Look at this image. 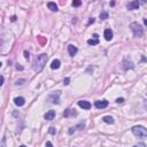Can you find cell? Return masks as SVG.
Returning a JSON list of instances; mask_svg holds the SVG:
<instances>
[{
    "mask_svg": "<svg viewBox=\"0 0 147 147\" xmlns=\"http://www.w3.org/2000/svg\"><path fill=\"white\" fill-rule=\"evenodd\" d=\"M47 59H48V56L45 53L40 54V55H37L36 58H35V60H33V63H32L33 70L37 71V73L41 71L43 68L45 67V64H46V62H47Z\"/></svg>",
    "mask_w": 147,
    "mask_h": 147,
    "instance_id": "obj_1",
    "label": "cell"
},
{
    "mask_svg": "<svg viewBox=\"0 0 147 147\" xmlns=\"http://www.w3.org/2000/svg\"><path fill=\"white\" fill-rule=\"evenodd\" d=\"M132 133L139 138H147V129L141 125H136L132 128Z\"/></svg>",
    "mask_w": 147,
    "mask_h": 147,
    "instance_id": "obj_2",
    "label": "cell"
},
{
    "mask_svg": "<svg viewBox=\"0 0 147 147\" xmlns=\"http://www.w3.org/2000/svg\"><path fill=\"white\" fill-rule=\"evenodd\" d=\"M130 29L132 30L134 37H141L144 35V29H142V27H141L140 24H138V23H136V22L131 23V24H130Z\"/></svg>",
    "mask_w": 147,
    "mask_h": 147,
    "instance_id": "obj_3",
    "label": "cell"
},
{
    "mask_svg": "<svg viewBox=\"0 0 147 147\" xmlns=\"http://www.w3.org/2000/svg\"><path fill=\"white\" fill-rule=\"evenodd\" d=\"M139 1L138 0H133V1H131V2H129L128 5H126V8L129 9V10H134V9H138V7H139Z\"/></svg>",
    "mask_w": 147,
    "mask_h": 147,
    "instance_id": "obj_4",
    "label": "cell"
},
{
    "mask_svg": "<svg viewBox=\"0 0 147 147\" xmlns=\"http://www.w3.org/2000/svg\"><path fill=\"white\" fill-rule=\"evenodd\" d=\"M94 106H96L98 109H103L108 106V101L107 100H98L94 102Z\"/></svg>",
    "mask_w": 147,
    "mask_h": 147,
    "instance_id": "obj_5",
    "label": "cell"
},
{
    "mask_svg": "<svg viewBox=\"0 0 147 147\" xmlns=\"http://www.w3.org/2000/svg\"><path fill=\"white\" fill-rule=\"evenodd\" d=\"M54 117H55V110H48L45 114V119L46 121H52Z\"/></svg>",
    "mask_w": 147,
    "mask_h": 147,
    "instance_id": "obj_6",
    "label": "cell"
},
{
    "mask_svg": "<svg viewBox=\"0 0 147 147\" xmlns=\"http://www.w3.org/2000/svg\"><path fill=\"white\" fill-rule=\"evenodd\" d=\"M78 106L82 107L83 109H90V108H91V103L88 102V101H85V100L78 101Z\"/></svg>",
    "mask_w": 147,
    "mask_h": 147,
    "instance_id": "obj_7",
    "label": "cell"
},
{
    "mask_svg": "<svg viewBox=\"0 0 147 147\" xmlns=\"http://www.w3.org/2000/svg\"><path fill=\"white\" fill-rule=\"evenodd\" d=\"M77 115V113L75 111V109H70V108H68V109L64 110V113H63V116L64 117H69V116H76Z\"/></svg>",
    "mask_w": 147,
    "mask_h": 147,
    "instance_id": "obj_8",
    "label": "cell"
},
{
    "mask_svg": "<svg viewBox=\"0 0 147 147\" xmlns=\"http://www.w3.org/2000/svg\"><path fill=\"white\" fill-rule=\"evenodd\" d=\"M103 35H105V39H106V40H108V41L113 39V31H111L110 29H106V30H105V33H103Z\"/></svg>",
    "mask_w": 147,
    "mask_h": 147,
    "instance_id": "obj_9",
    "label": "cell"
},
{
    "mask_svg": "<svg viewBox=\"0 0 147 147\" xmlns=\"http://www.w3.org/2000/svg\"><path fill=\"white\" fill-rule=\"evenodd\" d=\"M68 52H69V54H70L71 56H75V55L77 54V47L74 46V45H69V46H68Z\"/></svg>",
    "mask_w": 147,
    "mask_h": 147,
    "instance_id": "obj_10",
    "label": "cell"
},
{
    "mask_svg": "<svg viewBox=\"0 0 147 147\" xmlns=\"http://www.w3.org/2000/svg\"><path fill=\"white\" fill-rule=\"evenodd\" d=\"M14 102H15V105H16V106L21 107V106H23V105H24L25 100H24V98H22V96H18V98H15V99H14Z\"/></svg>",
    "mask_w": 147,
    "mask_h": 147,
    "instance_id": "obj_11",
    "label": "cell"
},
{
    "mask_svg": "<svg viewBox=\"0 0 147 147\" xmlns=\"http://www.w3.org/2000/svg\"><path fill=\"white\" fill-rule=\"evenodd\" d=\"M60 64H61L60 60L55 59V60H53V61H52L51 68H52V69H59V68H60Z\"/></svg>",
    "mask_w": 147,
    "mask_h": 147,
    "instance_id": "obj_12",
    "label": "cell"
},
{
    "mask_svg": "<svg viewBox=\"0 0 147 147\" xmlns=\"http://www.w3.org/2000/svg\"><path fill=\"white\" fill-rule=\"evenodd\" d=\"M123 64H124V66H123L124 69H132L133 68V63L131 61H128V60H124V61H123Z\"/></svg>",
    "mask_w": 147,
    "mask_h": 147,
    "instance_id": "obj_13",
    "label": "cell"
},
{
    "mask_svg": "<svg viewBox=\"0 0 147 147\" xmlns=\"http://www.w3.org/2000/svg\"><path fill=\"white\" fill-rule=\"evenodd\" d=\"M47 7L50 8L51 10H53V12H58V5L55 2H48L47 4Z\"/></svg>",
    "mask_w": 147,
    "mask_h": 147,
    "instance_id": "obj_14",
    "label": "cell"
},
{
    "mask_svg": "<svg viewBox=\"0 0 147 147\" xmlns=\"http://www.w3.org/2000/svg\"><path fill=\"white\" fill-rule=\"evenodd\" d=\"M102 119L105 123H108V124H113L114 123V118L111 117V116H105Z\"/></svg>",
    "mask_w": 147,
    "mask_h": 147,
    "instance_id": "obj_15",
    "label": "cell"
},
{
    "mask_svg": "<svg viewBox=\"0 0 147 147\" xmlns=\"http://www.w3.org/2000/svg\"><path fill=\"white\" fill-rule=\"evenodd\" d=\"M88 45H98L99 44V39L98 38H93V39H88L87 40Z\"/></svg>",
    "mask_w": 147,
    "mask_h": 147,
    "instance_id": "obj_16",
    "label": "cell"
},
{
    "mask_svg": "<svg viewBox=\"0 0 147 147\" xmlns=\"http://www.w3.org/2000/svg\"><path fill=\"white\" fill-rule=\"evenodd\" d=\"M81 5H82L81 0H74V1H73V6H74V7H79Z\"/></svg>",
    "mask_w": 147,
    "mask_h": 147,
    "instance_id": "obj_17",
    "label": "cell"
},
{
    "mask_svg": "<svg viewBox=\"0 0 147 147\" xmlns=\"http://www.w3.org/2000/svg\"><path fill=\"white\" fill-rule=\"evenodd\" d=\"M100 18H101V20H107V18H108V13L102 12V13L100 14Z\"/></svg>",
    "mask_w": 147,
    "mask_h": 147,
    "instance_id": "obj_18",
    "label": "cell"
},
{
    "mask_svg": "<svg viewBox=\"0 0 147 147\" xmlns=\"http://www.w3.org/2000/svg\"><path fill=\"white\" fill-rule=\"evenodd\" d=\"M48 98H53V101H52L53 103H59L60 102V101H59V98H55L54 96H50Z\"/></svg>",
    "mask_w": 147,
    "mask_h": 147,
    "instance_id": "obj_19",
    "label": "cell"
},
{
    "mask_svg": "<svg viewBox=\"0 0 147 147\" xmlns=\"http://www.w3.org/2000/svg\"><path fill=\"white\" fill-rule=\"evenodd\" d=\"M24 83H25V79H17V81H16V83H15V84H16V85H22V84H24Z\"/></svg>",
    "mask_w": 147,
    "mask_h": 147,
    "instance_id": "obj_20",
    "label": "cell"
},
{
    "mask_svg": "<svg viewBox=\"0 0 147 147\" xmlns=\"http://www.w3.org/2000/svg\"><path fill=\"white\" fill-rule=\"evenodd\" d=\"M48 132L51 133V134H55V133H56V129L52 126V128H50V130H48Z\"/></svg>",
    "mask_w": 147,
    "mask_h": 147,
    "instance_id": "obj_21",
    "label": "cell"
},
{
    "mask_svg": "<svg viewBox=\"0 0 147 147\" xmlns=\"http://www.w3.org/2000/svg\"><path fill=\"white\" fill-rule=\"evenodd\" d=\"M84 126H85V123H81V124H78L76 126V129H83Z\"/></svg>",
    "mask_w": 147,
    "mask_h": 147,
    "instance_id": "obj_22",
    "label": "cell"
},
{
    "mask_svg": "<svg viewBox=\"0 0 147 147\" xmlns=\"http://www.w3.org/2000/svg\"><path fill=\"white\" fill-rule=\"evenodd\" d=\"M116 102H117V103L124 102V99H123V98H118V99H116Z\"/></svg>",
    "mask_w": 147,
    "mask_h": 147,
    "instance_id": "obj_23",
    "label": "cell"
},
{
    "mask_svg": "<svg viewBox=\"0 0 147 147\" xmlns=\"http://www.w3.org/2000/svg\"><path fill=\"white\" fill-rule=\"evenodd\" d=\"M69 82H70V78H66V79L63 81V84H64V85H68V84H69Z\"/></svg>",
    "mask_w": 147,
    "mask_h": 147,
    "instance_id": "obj_24",
    "label": "cell"
},
{
    "mask_svg": "<svg viewBox=\"0 0 147 147\" xmlns=\"http://www.w3.org/2000/svg\"><path fill=\"white\" fill-rule=\"evenodd\" d=\"M24 56H25V59H29V52L28 51H24Z\"/></svg>",
    "mask_w": 147,
    "mask_h": 147,
    "instance_id": "obj_25",
    "label": "cell"
},
{
    "mask_svg": "<svg viewBox=\"0 0 147 147\" xmlns=\"http://www.w3.org/2000/svg\"><path fill=\"white\" fill-rule=\"evenodd\" d=\"M16 69H17V70H23V67L20 66V64H16Z\"/></svg>",
    "mask_w": 147,
    "mask_h": 147,
    "instance_id": "obj_26",
    "label": "cell"
},
{
    "mask_svg": "<svg viewBox=\"0 0 147 147\" xmlns=\"http://www.w3.org/2000/svg\"><path fill=\"white\" fill-rule=\"evenodd\" d=\"M74 132H75V129H74V128H70V129H69V134H73Z\"/></svg>",
    "mask_w": 147,
    "mask_h": 147,
    "instance_id": "obj_27",
    "label": "cell"
},
{
    "mask_svg": "<svg viewBox=\"0 0 147 147\" xmlns=\"http://www.w3.org/2000/svg\"><path fill=\"white\" fill-rule=\"evenodd\" d=\"M0 81H1V83H0V85H4V82H5V78H4V76H1V78H0Z\"/></svg>",
    "mask_w": 147,
    "mask_h": 147,
    "instance_id": "obj_28",
    "label": "cell"
},
{
    "mask_svg": "<svg viewBox=\"0 0 147 147\" xmlns=\"http://www.w3.org/2000/svg\"><path fill=\"white\" fill-rule=\"evenodd\" d=\"M94 22V18H93V17H91V18H90V21H88V24H91V23H93Z\"/></svg>",
    "mask_w": 147,
    "mask_h": 147,
    "instance_id": "obj_29",
    "label": "cell"
},
{
    "mask_svg": "<svg viewBox=\"0 0 147 147\" xmlns=\"http://www.w3.org/2000/svg\"><path fill=\"white\" fill-rule=\"evenodd\" d=\"M46 146H53V144H52L51 141H47L46 142Z\"/></svg>",
    "mask_w": 147,
    "mask_h": 147,
    "instance_id": "obj_30",
    "label": "cell"
},
{
    "mask_svg": "<svg viewBox=\"0 0 147 147\" xmlns=\"http://www.w3.org/2000/svg\"><path fill=\"white\" fill-rule=\"evenodd\" d=\"M12 21H13V22H15V21H16V16H12Z\"/></svg>",
    "mask_w": 147,
    "mask_h": 147,
    "instance_id": "obj_31",
    "label": "cell"
},
{
    "mask_svg": "<svg viewBox=\"0 0 147 147\" xmlns=\"http://www.w3.org/2000/svg\"><path fill=\"white\" fill-rule=\"evenodd\" d=\"M144 23H145V25H147V20H144Z\"/></svg>",
    "mask_w": 147,
    "mask_h": 147,
    "instance_id": "obj_32",
    "label": "cell"
},
{
    "mask_svg": "<svg viewBox=\"0 0 147 147\" xmlns=\"http://www.w3.org/2000/svg\"><path fill=\"white\" fill-rule=\"evenodd\" d=\"M145 108H146V109H147V102L145 103Z\"/></svg>",
    "mask_w": 147,
    "mask_h": 147,
    "instance_id": "obj_33",
    "label": "cell"
}]
</instances>
